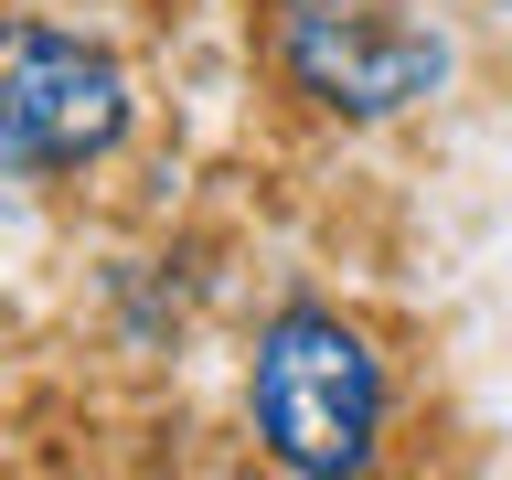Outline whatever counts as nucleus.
<instances>
[{"label": "nucleus", "instance_id": "nucleus-1", "mask_svg": "<svg viewBox=\"0 0 512 480\" xmlns=\"http://www.w3.org/2000/svg\"><path fill=\"white\" fill-rule=\"evenodd\" d=\"M256 438H267V459L299 480H342L374 459L384 438V363L374 342L352 331L342 310H278L267 331H256Z\"/></svg>", "mask_w": 512, "mask_h": 480}, {"label": "nucleus", "instance_id": "nucleus-2", "mask_svg": "<svg viewBox=\"0 0 512 480\" xmlns=\"http://www.w3.org/2000/svg\"><path fill=\"white\" fill-rule=\"evenodd\" d=\"M267 54L331 118H395L448 86V43L395 0H267Z\"/></svg>", "mask_w": 512, "mask_h": 480}, {"label": "nucleus", "instance_id": "nucleus-3", "mask_svg": "<svg viewBox=\"0 0 512 480\" xmlns=\"http://www.w3.org/2000/svg\"><path fill=\"white\" fill-rule=\"evenodd\" d=\"M128 139V75L107 43L54 22H0V160L86 171Z\"/></svg>", "mask_w": 512, "mask_h": 480}]
</instances>
